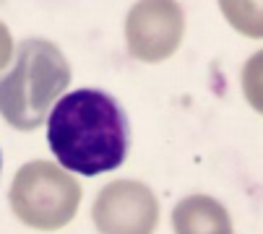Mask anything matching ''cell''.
Here are the masks:
<instances>
[{
  "label": "cell",
  "instance_id": "obj_1",
  "mask_svg": "<svg viewBox=\"0 0 263 234\" xmlns=\"http://www.w3.org/2000/svg\"><path fill=\"white\" fill-rule=\"evenodd\" d=\"M47 141L58 162L79 174L118 169L130 148L125 109L99 89L65 94L47 117Z\"/></svg>",
  "mask_w": 263,
  "mask_h": 234
},
{
  "label": "cell",
  "instance_id": "obj_2",
  "mask_svg": "<svg viewBox=\"0 0 263 234\" xmlns=\"http://www.w3.org/2000/svg\"><path fill=\"white\" fill-rule=\"evenodd\" d=\"M68 84L70 65L65 55L47 39H26L16 65L0 75V114L18 130H34Z\"/></svg>",
  "mask_w": 263,
  "mask_h": 234
},
{
  "label": "cell",
  "instance_id": "obj_3",
  "mask_svg": "<svg viewBox=\"0 0 263 234\" xmlns=\"http://www.w3.org/2000/svg\"><path fill=\"white\" fill-rule=\"evenodd\" d=\"M81 201V187L70 174L50 162H29L16 172L11 185L13 213L34 229H60L73 221Z\"/></svg>",
  "mask_w": 263,
  "mask_h": 234
},
{
  "label": "cell",
  "instance_id": "obj_4",
  "mask_svg": "<svg viewBox=\"0 0 263 234\" xmlns=\"http://www.w3.org/2000/svg\"><path fill=\"white\" fill-rule=\"evenodd\" d=\"M185 16L175 0H138L125 21L128 52L141 63H159L182 42Z\"/></svg>",
  "mask_w": 263,
  "mask_h": 234
},
{
  "label": "cell",
  "instance_id": "obj_5",
  "mask_svg": "<svg viewBox=\"0 0 263 234\" xmlns=\"http://www.w3.org/2000/svg\"><path fill=\"white\" fill-rule=\"evenodd\" d=\"M159 206L141 182H109L94 201V224L102 234H154Z\"/></svg>",
  "mask_w": 263,
  "mask_h": 234
},
{
  "label": "cell",
  "instance_id": "obj_6",
  "mask_svg": "<svg viewBox=\"0 0 263 234\" xmlns=\"http://www.w3.org/2000/svg\"><path fill=\"white\" fill-rule=\"evenodd\" d=\"M175 234H232L230 213L209 195H191L172 213Z\"/></svg>",
  "mask_w": 263,
  "mask_h": 234
},
{
  "label": "cell",
  "instance_id": "obj_7",
  "mask_svg": "<svg viewBox=\"0 0 263 234\" xmlns=\"http://www.w3.org/2000/svg\"><path fill=\"white\" fill-rule=\"evenodd\" d=\"M219 6L240 34L263 39V0H219Z\"/></svg>",
  "mask_w": 263,
  "mask_h": 234
},
{
  "label": "cell",
  "instance_id": "obj_8",
  "mask_svg": "<svg viewBox=\"0 0 263 234\" xmlns=\"http://www.w3.org/2000/svg\"><path fill=\"white\" fill-rule=\"evenodd\" d=\"M242 91L248 104L263 114V50L255 52L242 68Z\"/></svg>",
  "mask_w": 263,
  "mask_h": 234
},
{
  "label": "cell",
  "instance_id": "obj_9",
  "mask_svg": "<svg viewBox=\"0 0 263 234\" xmlns=\"http://www.w3.org/2000/svg\"><path fill=\"white\" fill-rule=\"evenodd\" d=\"M11 52H13V39H11V31L6 24H0V68H6L8 60H11Z\"/></svg>",
  "mask_w": 263,
  "mask_h": 234
}]
</instances>
